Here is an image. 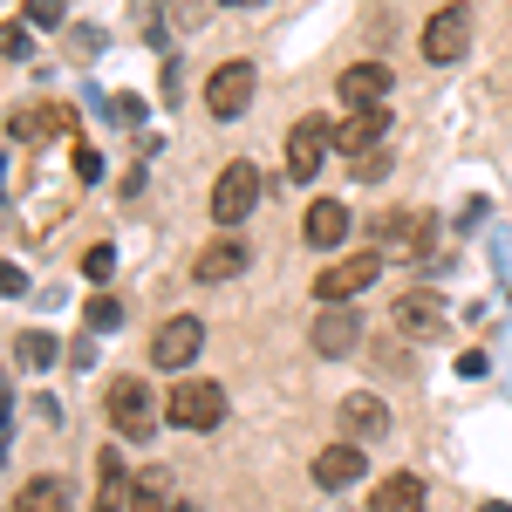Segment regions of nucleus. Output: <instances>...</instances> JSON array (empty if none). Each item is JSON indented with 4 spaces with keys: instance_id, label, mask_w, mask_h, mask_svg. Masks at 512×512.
<instances>
[{
    "instance_id": "obj_30",
    "label": "nucleus",
    "mask_w": 512,
    "mask_h": 512,
    "mask_svg": "<svg viewBox=\"0 0 512 512\" xmlns=\"http://www.w3.org/2000/svg\"><path fill=\"white\" fill-rule=\"evenodd\" d=\"M478 512H512V506H506V499H485V506H478Z\"/></svg>"
},
{
    "instance_id": "obj_28",
    "label": "nucleus",
    "mask_w": 512,
    "mask_h": 512,
    "mask_svg": "<svg viewBox=\"0 0 512 512\" xmlns=\"http://www.w3.org/2000/svg\"><path fill=\"white\" fill-rule=\"evenodd\" d=\"M28 14H35L41 28H55V21H62V0H28Z\"/></svg>"
},
{
    "instance_id": "obj_32",
    "label": "nucleus",
    "mask_w": 512,
    "mask_h": 512,
    "mask_svg": "<svg viewBox=\"0 0 512 512\" xmlns=\"http://www.w3.org/2000/svg\"><path fill=\"white\" fill-rule=\"evenodd\" d=\"M171 512H192V506H171Z\"/></svg>"
},
{
    "instance_id": "obj_27",
    "label": "nucleus",
    "mask_w": 512,
    "mask_h": 512,
    "mask_svg": "<svg viewBox=\"0 0 512 512\" xmlns=\"http://www.w3.org/2000/svg\"><path fill=\"white\" fill-rule=\"evenodd\" d=\"M76 178H82V185H96V178H103V158H96L89 144H76Z\"/></svg>"
},
{
    "instance_id": "obj_9",
    "label": "nucleus",
    "mask_w": 512,
    "mask_h": 512,
    "mask_svg": "<svg viewBox=\"0 0 512 512\" xmlns=\"http://www.w3.org/2000/svg\"><path fill=\"white\" fill-rule=\"evenodd\" d=\"M383 130H390V110H383V103H355L349 117L335 123V151H342V158H362V151L383 144Z\"/></svg>"
},
{
    "instance_id": "obj_15",
    "label": "nucleus",
    "mask_w": 512,
    "mask_h": 512,
    "mask_svg": "<svg viewBox=\"0 0 512 512\" xmlns=\"http://www.w3.org/2000/svg\"><path fill=\"white\" fill-rule=\"evenodd\" d=\"M390 69H383V62H355V69H342V82H335V89H342V103H383V96H390Z\"/></svg>"
},
{
    "instance_id": "obj_5",
    "label": "nucleus",
    "mask_w": 512,
    "mask_h": 512,
    "mask_svg": "<svg viewBox=\"0 0 512 512\" xmlns=\"http://www.w3.org/2000/svg\"><path fill=\"white\" fill-rule=\"evenodd\" d=\"M198 349H205V321L198 315H171L158 335H151V362H158V369H192Z\"/></svg>"
},
{
    "instance_id": "obj_4",
    "label": "nucleus",
    "mask_w": 512,
    "mask_h": 512,
    "mask_svg": "<svg viewBox=\"0 0 512 512\" xmlns=\"http://www.w3.org/2000/svg\"><path fill=\"white\" fill-rule=\"evenodd\" d=\"M362 478H369V451H362L355 437L321 444V451H315V485H321V492H355Z\"/></svg>"
},
{
    "instance_id": "obj_8",
    "label": "nucleus",
    "mask_w": 512,
    "mask_h": 512,
    "mask_svg": "<svg viewBox=\"0 0 512 512\" xmlns=\"http://www.w3.org/2000/svg\"><path fill=\"white\" fill-rule=\"evenodd\" d=\"M328 144H335V130L315 123V117H301L294 130H287V178H294V185H308V178L321 171V158H328Z\"/></svg>"
},
{
    "instance_id": "obj_13",
    "label": "nucleus",
    "mask_w": 512,
    "mask_h": 512,
    "mask_svg": "<svg viewBox=\"0 0 512 512\" xmlns=\"http://www.w3.org/2000/svg\"><path fill=\"white\" fill-rule=\"evenodd\" d=\"M396 328H403V335H417V342H431L437 328H444V301H437L431 287H417V294H396Z\"/></svg>"
},
{
    "instance_id": "obj_12",
    "label": "nucleus",
    "mask_w": 512,
    "mask_h": 512,
    "mask_svg": "<svg viewBox=\"0 0 512 512\" xmlns=\"http://www.w3.org/2000/svg\"><path fill=\"white\" fill-rule=\"evenodd\" d=\"M355 335H362V321H355V308H342V301H335V308H321V321L308 328L315 355H328V362H335V355H349Z\"/></svg>"
},
{
    "instance_id": "obj_10",
    "label": "nucleus",
    "mask_w": 512,
    "mask_h": 512,
    "mask_svg": "<svg viewBox=\"0 0 512 512\" xmlns=\"http://www.w3.org/2000/svg\"><path fill=\"white\" fill-rule=\"evenodd\" d=\"M465 41H472L465 7H437L431 21H424V62H458V55H465Z\"/></svg>"
},
{
    "instance_id": "obj_21",
    "label": "nucleus",
    "mask_w": 512,
    "mask_h": 512,
    "mask_svg": "<svg viewBox=\"0 0 512 512\" xmlns=\"http://www.w3.org/2000/svg\"><path fill=\"white\" fill-rule=\"evenodd\" d=\"M376 239H390V246H417V239H424V219H417V212H383V219H376Z\"/></svg>"
},
{
    "instance_id": "obj_19",
    "label": "nucleus",
    "mask_w": 512,
    "mask_h": 512,
    "mask_svg": "<svg viewBox=\"0 0 512 512\" xmlns=\"http://www.w3.org/2000/svg\"><path fill=\"white\" fill-rule=\"evenodd\" d=\"M130 512H171V472L151 465V472L130 485Z\"/></svg>"
},
{
    "instance_id": "obj_22",
    "label": "nucleus",
    "mask_w": 512,
    "mask_h": 512,
    "mask_svg": "<svg viewBox=\"0 0 512 512\" xmlns=\"http://www.w3.org/2000/svg\"><path fill=\"white\" fill-rule=\"evenodd\" d=\"M14 355H21V369H48V362H55V335H41V328H28V335L14 342Z\"/></svg>"
},
{
    "instance_id": "obj_17",
    "label": "nucleus",
    "mask_w": 512,
    "mask_h": 512,
    "mask_svg": "<svg viewBox=\"0 0 512 512\" xmlns=\"http://www.w3.org/2000/svg\"><path fill=\"white\" fill-rule=\"evenodd\" d=\"M342 239H349V212H342V198H315V205H308V246L335 253Z\"/></svg>"
},
{
    "instance_id": "obj_20",
    "label": "nucleus",
    "mask_w": 512,
    "mask_h": 512,
    "mask_svg": "<svg viewBox=\"0 0 512 512\" xmlns=\"http://www.w3.org/2000/svg\"><path fill=\"white\" fill-rule=\"evenodd\" d=\"M62 499H69V485H62V478H28V485H21V499H14V512H62Z\"/></svg>"
},
{
    "instance_id": "obj_2",
    "label": "nucleus",
    "mask_w": 512,
    "mask_h": 512,
    "mask_svg": "<svg viewBox=\"0 0 512 512\" xmlns=\"http://www.w3.org/2000/svg\"><path fill=\"white\" fill-rule=\"evenodd\" d=\"M376 274H383V253H376V246L355 253V260H335V267H321V274H315V301H321V308L355 301L362 287H376Z\"/></svg>"
},
{
    "instance_id": "obj_14",
    "label": "nucleus",
    "mask_w": 512,
    "mask_h": 512,
    "mask_svg": "<svg viewBox=\"0 0 512 512\" xmlns=\"http://www.w3.org/2000/svg\"><path fill=\"white\" fill-rule=\"evenodd\" d=\"M233 274H246V239H212L205 253L192 260V280H205V287H219V280H233Z\"/></svg>"
},
{
    "instance_id": "obj_29",
    "label": "nucleus",
    "mask_w": 512,
    "mask_h": 512,
    "mask_svg": "<svg viewBox=\"0 0 512 512\" xmlns=\"http://www.w3.org/2000/svg\"><path fill=\"white\" fill-rule=\"evenodd\" d=\"M137 110H144L137 96H117V103H110V117H117V123H137Z\"/></svg>"
},
{
    "instance_id": "obj_1",
    "label": "nucleus",
    "mask_w": 512,
    "mask_h": 512,
    "mask_svg": "<svg viewBox=\"0 0 512 512\" xmlns=\"http://www.w3.org/2000/svg\"><path fill=\"white\" fill-rule=\"evenodd\" d=\"M164 417H171V431H219V424H226V390L205 383V376H192V383L171 390Z\"/></svg>"
},
{
    "instance_id": "obj_3",
    "label": "nucleus",
    "mask_w": 512,
    "mask_h": 512,
    "mask_svg": "<svg viewBox=\"0 0 512 512\" xmlns=\"http://www.w3.org/2000/svg\"><path fill=\"white\" fill-rule=\"evenodd\" d=\"M253 205H260V171H253L246 158L226 164V171H219V185H212V219L233 233V226L246 219V212H253Z\"/></svg>"
},
{
    "instance_id": "obj_26",
    "label": "nucleus",
    "mask_w": 512,
    "mask_h": 512,
    "mask_svg": "<svg viewBox=\"0 0 512 512\" xmlns=\"http://www.w3.org/2000/svg\"><path fill=\"white\" fill-rule=\"evenodd\" d=\"M7 62H28V55H35V41H28V28H21V21H7Z\"/></svg>"
},
{
    "instance_id": "obj_11",
    "label": "nucleus",
    "mask_w": 512,
    "mask_h": 512,
    "mask_svg": "<svg viewBox=\"0 0 512 512\" xmlns=\"http://www.w3.org/2000/svg\"><path fill=\"white\" fill-rule=\"evenodd\" d=\"M342 437H355V444H376V437H390V410H383V396H369V390H355L342 396Z\"/></svg>"
},
{
    "instance_id": "obj_16",
    "label": "nucleus",
    "mask_w": 512,
    "mask_h": 512,
    "mask_svg": "<svg viewBox=\"0 0 512 512\" xmlns=\"http://www.w3.org/2000/svg\"><path fill=\"white\" fill-rule=\"evenodd\" d=\"M96 512H130V472H123V451L96 458Z\"/></svg>"
},
{
    "instance_id": "obj_18",
    "label": "nucleus",
    "mask_w": 512,
    "mask_h": 512,
    "mask_svg": "<svg viewBox=\"0 0 512 512\" xmlns=\"http://www.w3.org/2000/svg\"><path fill=\"white\" fill-rule=\"evenodd\" d=\"M369 512H424V478L417 472H390L383 485H376Z\"/></svg>"
},
{
    "instance_id": "obj_25",
    "label": "nucleus",
    "mask_w": 512,
    "mask_h": 512,
    "mask_svg": "<svg viewBox=\"0 0 512 512\" xmlns=\"http://www.w3.org/2000/svg\"><path fill=\"white\" fill-rule=\"evenodd\" d=\"M82 274H89L96 287H103V280L117 274V246H89V260H82Z\"/></svg>"
},
{
    "instance_id": "obj_24",
    "label": "nucleus",
    "mask_w": 512,
    "mask_h": 512,
    "mask_svg": "<svg viewBox=\"0 0 512 512\" xmlns=\"http://www.w3.org/2000/svg\"><path fill=\"white\" fill-rule=\"evenodd\" d=\"M82 321H89V328H117V321H123V301H117V294H96Z\"/></svg>"
},
{
    "instance_id": "obj_6",
    "label": "nucleus",
    "mask_w": 512,
    "mask_h": 512,
    "mask_svg": "<svg viewBox=\"0 0 512 512\" xmlns=\"http://www.w3.org/2000/svg\"><path fill=\"white\" fill-rule=\"evenodd\" d=\"M246 103H253V69L246 62H219L205 76V110L219 123H233V117H246Z\"/></svg>"
},
{
    "instance_id": "obj_23",
    "label": "nucleus",
    "mask_w": 512,
    "mask_h": 512,
    "mask_svg": "<svg viewBox=\"0 0 512 512\" xmlns=\"http://www.w3.org/2000/svg\"><path fill=\"white\" fill-rule=\"evenodd\" d=\"M349 171L362 178V185H376V178H390V151L376 144V151H362V158H349Z\"/></svg>"
},
{
    "instance_id": "obj_31",
    "label": "nucleus",
    "mask_w": 512,
    "mask_h": 512,
    "mask_svg": "<svg viewBox=\"0 0 512 512\" xmlns=\"http://www.w3.org/2000/svg\"><path fill=\"white\" fill-rule=\"evenodd\" d=\"M226 7H260V0H226Z\"/></svg>"
},
{
    "instance_id": "obj_7",
    "label": "nucleus",
    "mask_w": 512,
    "mask_h": 512,
    "mask_svg": "<svg viewBox=\"0 0 512 512\" xmlns=\"http://www.w3.org/2000/svg\"><path fill=\"white\" fill-rule=\"evenodd\" d=\"M110 424H117L123 437H151V424H158L151 383H137V376H117V383H110Z\"/></svg>"
}]
</instances>
